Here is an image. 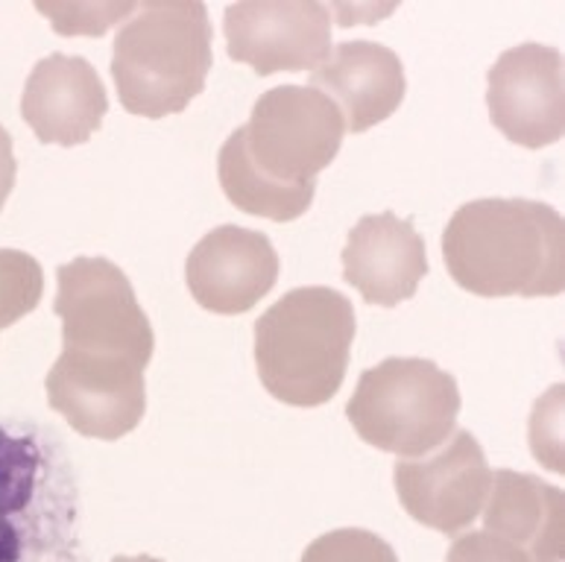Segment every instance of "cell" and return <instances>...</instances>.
Listing matches in <instances>:
<instances>
[{
  "instance_id": "9c48e42d",
  "label": "cell",
  "mask_w": 565,
  "mask_h": 562,
  "mask_svg": "<svg viewBox=\"0 0 565 562\" xmlns=\"http://www.w3.org/2000/svg\"><path fill=\"white\" fill-rule=\"evenodd\" d=\"M492 124L519 147L542 150L565 129L563 56L545 44H519L504 51L487 76Z\"/></svg>"
},
{
  "instance_id": "4fadbf2b",
  "label": "cell",
  "mask_w": 565,
  "mask_h": 562,
  "mask_svg": "<svg viewBox=\"0 0 565 562\" xmlns=\"http://www.w3.org/2000/svg\"><path fill=\"white\" fill-rule=\"evenodd\" d=\"M428 273L425 241L414 220H398L393 211L358 220L343 250V276L358 287L363 303L393 308L419 290Z\"/></svg>"
},
{
  "instance_id": "7402d4cb",
  "label": "cell",
  "mask_w": 565,
  "mask_h": 562,
  "mask_svg": "<svg viewBox=\"0 0 565 562\" xmlns=\"http://www.w3.org/2000/svg\"><path fill=\"white\" fill-rule=\"evenodd\" d=\"M111 562H161V560H156V556L141 554V556H115V560H111Z\"/></svg>"
},
{
  "instance_id": "5b68a950",
  "label": "cell",
  "mask_w": 565,
  "mask_h": 562,
  "mask_svg": "<svg viewBox=\"0 0 565 562\" xmlns=\"http://www.w3.org/2000/svg\"><path fill=\"white\" fill-rule=\"evenodd\" d=\"M212 71V21L203 3H143L118 30L111 76L124 109L159 120L179 115Z\"/></svg>"
},
{
  "instance_id": "8992f818",
  "label": "cell",
  "mask_w": 565,
  "mask_h": 562,
  "mask_svg": "<svg viewBox=\"0 0 565 562\" xmlns=\"http://www.w3.org/2000/svg\"><path fill=\"white\" fill-rule=\"evenodd\" d=\"M455 375L425 358H387L361 375L347 416L363 443L398 457H425L455 431Z\"/></svg>"
},
{
  "instance_id": "8fae6325",
  "label": "cell",
  "mask_w": 565,
  "mask_h": 562,
  "mask_svg": "<svg viewBox=\"0 0 565 562\" xmlns=\"http://www.w3.org/2000/svg\"><path fill=\"white\" fill-rule=\"evenodd\" d=\"M188 290L212 314H246L279 278V255L270 237L253 229L220 226L191 250Z\"/></svg>"
},
{
  "instance_id": "30bf717a",
  "label": "cell",
  "mask_w": 565,
  "mask_h": 562,
  "mask_svg": "<svg viewBox=\"0 0 565 562\" xmlns=\"http://www.w3.org/2000/svg\"><path fill=\"white\" fill-rule=\"evenodd\" d=\"M228 56L262 76L317 71L331 56V12L322 3H235L223 15Z\"/></svg>"
},
{
  "instance_id": "5bb4252c",
  "label": "cell",
  "mask_w": 565,
  "mask_h": 562,
  "mask_svg": "<svg viewBox=\"0 0 565 562\" xmlns=\"http://www.w3.org/2000/svg\"><path fill=\"white\" fill-rule=\"evenodd\" d=\"M311 88L343 109L349 132H366L405 100V65L384 44L343 42L313 71Z\"/></svg>"
},
{
  "instance_id": "ba28073f",
  "label": "cell",
  "mask_w": 565,
  "mask_h": 562,
  "mask_svg": "<svg viewBox=\"0 0 565 562\" xmlns=\"http://www.w3.org/2000/svg\"><path fill=\"white\" fill-rule=\"evenodd\" d=\"M396 492L411 519L455 537L478 519L490 496L492 471L481 443L469 431H455L451 443L393 469Z\"/></svg>"
},
{
  "instance_id": "6da1fadb",
  "label": "cell",
  "mask_w": 565,
  "mask_h": 562,
  "mask_svg": "<svg viewBox=\"0 0 565 562\" xmlns=\"http://www.w3.org/2000/svg\"><path fill=\"white\" fill-rule=\"evenodd\" d=\"M56 285L62 354L47 372V402L83 420L141 411L156 337L124 269L106 258H76L56 269Z\"/></svg>"
},
{
  "instance_id": "7c38bea8",
  "label": "cell",
  "mask_w": 565,
  "mask_h": 562,
  "mask_svg": "<svg viewBox=\"0 0 565 562\" xmlns=\"http://www.w3.org/2000/svg\"><path fill=\"white\" fill-rule=\"evenodd\" d=\"M109 112L103 79L83 56L51 53L33 67L21 97V115L44 144H85Z\"/></svg>"
},
{
  "instance_id": "52a82bcc",
  "label": "cell",
  "mask_w": 565,
  "mask_h": 562,
  "mask_svg": "<svg viewBox=\"0 0 565 562\" xmlns=\"http://www.w3.org/2000/svg\"><path fill=\"white\" fill-rule=\"evenodd\" d=\"M343 115L317 88L279 85L258 97L237 129L246 165L281 191H317V177L343 144Z\"/></svg>"
},
{
  "instance_id": "e0dca14e",
  "label": "cell",
  "mask_w": 565,
  "mask_h": 562,
  "mask_svg": "<svg viewBox=\"0 0 565 562\" xmlns=\"http://www.w3.org/2000/svg\"><path fill=\"white\" fill-rule=\"evenodd\" d=\"M44 294V273L33 255L21 250H0V331L39 308Z\"/></svg>"
},
{
  "instance_id": "ffe728a7",
  "label": "cell",
  "mask_w": 565,
  "mask_h": 562,
  "mask_svg": "<svg viewBox=\"0 0 565 562\" xmlns=\"http://www.w3.org/2000/svg\"><path fill=\"white\" fill-rule=\"evenodd\" d=\"M446 562H531V556L487 530H469L451 545Z\"/></svg>"
},
{
  "instance_id": "7a4b0ae2",
  "label": "cell",
  "mask_w": 565,
  "mask_h": 562,
  "mask_svg": "<svg viewBox=\"0 0 565 562\" xmlns=\"http://www.w3.org/2000/svg\"><path fill=\"white\" fill-rule=\"evenodd\" d=\"M0 562H88L79 478L65 439L0 416Z\"/></svg>"
},
{
  "instance_id": "277c9868",
  "label": "cell",
  "mask_w": 565,
  "mask_h": 562,
  "mask_svg": "<svg viewBox=\"0 0 565 562\" xmlns=\"http://www.w3.org/2000/svg\"><path fill=\"white\" fill-rule=\"evenodd\" d=\"M354 308L331 287H299L255 322V367L264 390L290 407H320L347 378Z\"/></svg>"
},
{
  "instance_id": "d6986e66",
  "label": "cell",
  "mask_w": 565,
  "mask_h": 562,
  "mask_svg": "<svg viewBox=\"0 0 565 562\" xmlns=\"http://www.w3.org/2000/svg\"><path fill=\"white\" fill-rule=\"evenodd\" d=\"M60 35H103L115 21L136 15V3H35Z\"/></svg>"
},
{
  "instance_id": "2e32d148",
  "label": "cell",
  "mask_w": 565,
  "mask_h": 562,
  "mask_svg": "<svg viewBox=\"0 0 565 562\" xmlns=\"http://www.w3.org/2000/svg\"><path fill=\"white\" fill-rule=\"evenodd\" d=\"M217 173L228 202L246 211V214L276 220V223H290V220L302 218L305 211L311 209L313 191H281V188H273L270 182H264L246 165L235 132L228 135L223 150H220Z\"/></svg>"
},
{
  "instance_id": "3957f363",
  "label": "cell",
  "mask_w": 565,
  "mask_h": 562,
  "mask_svg": "<svg viewBox=\"0 0 565 562\" xmlns=\"http://www.w3.org/2000/svg\"><path fill=\"white\" fill-rule=\"evenodd\" d=\"M446 267L475 296H559L565 287V226L536 200H475L448 220Z\"/></svg>"
},
{
  "instance_id": "44dd1931",
  "label": "cell",
  "mask_w": 565,
  "mask_h": 562,
  "mask_svg": "<svg viewBox=\"0 0 565 562\" xmlns=\"http://www.w3.org/2000/svg\"><path fill=\"white\" fill-rule=\"evenodd\" d=\"M15 173H18V165H15V152H12V138L9 132L0 126V209L7 205L9 193L15 188Z\"/></svg>"
},
{
  "instance_id": "ac0fdd59",
  "label": "cell",
  "mask_w": 565,
  "mask_h": 562,
  "mask_svg": "<svg viewBox=\"0 0 565 562\" xmlns=\"http://www.w3.org/2000/svg\"><path fill=\"white\" fill-rule=\"evenodd\" d=\"M302 562H398V556L372 530L340 528L311 542Z\"/></svg>"
},
{
  "instance_id": "9a60e30c",
  "label": "cell",
  "mask_w": 565,
  "mask_h": 562,
  "mask_svg": "<svg viewBox=\"0 0 565 562\" xmlns=\"http://www.w3.org/2000/svg\"><path fill=\"white\" fill-rule=\"evenodd\" d=\"M487 498V533L522 548L531 562L563 560L565 503L557 487L522 471L498 469Z\"/></svg>"
}]
</instances>
